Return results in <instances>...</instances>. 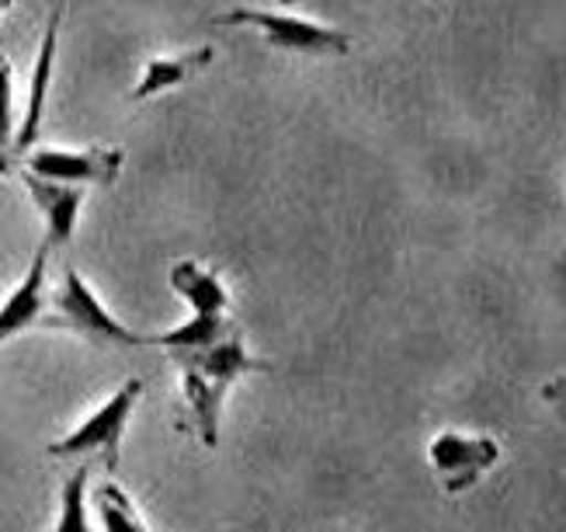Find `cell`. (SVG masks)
I'll list each match as a JSON object with an SVG mask.
<instances>
[{"label": "cell", "instance_id": "6da1fadb", "mask_svg": "<svg viewBox=\"0 0 566 532\" xmlns=\"http://www.w3.org/2000/svg\"><path fill=\"white\" fill-rule=\"evenodd\" d=\"M175 366L181 373V400H185V415L181 428L191 435H199V442L206 449L219 446V421H223V404L230 386L251 373H268L264 358L248 352L243 334H230L227 342H219L212 348L199 352H170Z\"/></svg>", "mask_w": 566, "mask_h": 532}, {"label": "cell", "instance_id": "7a4b0ae2", "mask_svg": "<svg viewBox=\"0 0 566 532\" xmlns=\"http://www.w3.org/2000/svg\"><path fill=\"white\" fill-rule=\"evenodd\" d=\"M42 327L53 331H73L97 345H118V348H150V334H139L122 324L115 313L97 300V293L87 285V279L66 264L63 282L49 300V313L42 317Z\"/></svg>", "mask_w": 566, "mask_h": 532}, {"label": "cell", "instance_id": "3957f363", "mask_svg": "<svg viewBox=\"0 0 566 532\" xmlns=\"http://www.w3.org/2000/svg\"><path fill=\"white\" fill-rule=\"evenodd\" d=\"M139 397H143V379H126L102 407L91 410L77 428L66 431L63 439L49 442L45 452L53 459H70V456L91 452V456H102L108 473H118L122 439H126V428H129V418H133Z\"/></svg>", "mask_w": 566, "mask_h": 532}, {"label": "cell", "instance_id": "277c9868", "mask_svg": "<svg viewBox=\"0 0 566 532\" xmlns=\"http://www.w3.org/2000/svg\"><path fill=\"white\" fill-rule=\"evenodd\" d=\"M216 25H254L264 32L268 45H275L282 53H306V56H344L352 50V39L316 25L310 18H295V14H279V11H258V8H237L216 18Z\"/></svg>", "mask_w": 566, "mask_h": 532}, {"label": "cell", "instance_id": "5b68a950", "mask_svg": "<svg viewBox=\"0 0 566 532\" xmlns=\"http://www.w3.org/2000/svg\"><path fill=\"white\" fill-rule=\"evenodd\" d=\"M428 459L449 494H462L480 483V477L497 467L501 446L490 435H465V431H441L428 446Z\"/></svg>", "mask_w": 566, "mask_h": 532}, {"label": "cell", "instance_id": "8992f818", "mask_svg": "<svg viewBox=\"0 0 566 532\" xmlns=\"http://www.w3.org/2000/svg\"><path fill=\"white\" fill-rule=\"evenodd\" d=\"M29 175L60 181V185H112L122 175L126 154L115 147H87V150H53L42 147L24 154Z\"/></svg>", "mask_w": 566, "mask_h": 532}, {"label": "cell", "instance_id": "52a82bcc", "mask_svg": "<svg viewBox=\"0 0 566 532\" xmlns=\"http://www.w3.org/2000/svg\"><path fill=\"white\" fill-rule=\"evenodd\" d=\"M24 188H29L32 202L39 206V212L45 216V240L42 244L53 248H66L73 240V230H77L81 209H84V188L81 185H60V181H45L24 171Z\"/></svg>", "mask_w": 566, "mask_h": 532}, {"label": "cell", "instance_id": "ba28073f", "mask_svg": "<svg viewBox=\"0 0 566 532\" xmlns=\"http://www.w3.org/2000/svg\"><path fill=\"white\" fill-rule=\"evenodd\" d=\"M63 11L66 0H56L53 14H49V25L42 35V50L32 70V84H29V108H24V123L18 129V143H11L14 157L29 154L32 143H39V129H42V112H45V91L49 81H53V66H56V42H60V25H63Z\"/></svg>", "mask_w": 566, "mask_h": 532}, {"label": "cell", "instance_id": "9c48e42d", "mask_svg": "<svg viewBox=\"0 0 566 532\" xmlns=\"http://www.w3.org/2000/svg\"><path fill=\"white\" fill-rule=\"evenodd\" d=\"M45 254L49 248L42 244L39 254L32 258L24 279L11 289V296L0 303V345H8L11 337H18L29 327H42V317L49 310V296H45Z\"/></svg>", "mask_w": 566, "mask_h": 532}, {"label": "cell", "instance_id": "30bf717a", "mask_svg": "<svg viewBox=\"0 0 566 532\" xmlns=\"http://www.w3.org/2000/svg\"><path fill=\"white\" fill-rule=\"evenodd\" d=\"M170 289L191 306V313H230V293L223 279L199 261L170 264Z\"/></svg>", "mask_w": 566, "mask_h": 532}, {"label": "cell", "instance_id": "8fae6325", "mask_svg": "<svg viewBox=\"0 0 566 532\" xmlns=\"http://www.w3.org/2000/svg\"><path fill=\"white\" fill-rule=\"evenodd\" d=\"M212 60H216L212 45H202V50H188V53H178V56H154V60H146L143 81L133 91V102H146V98H154V94H164L170 87L191 81Z\"/></svg>", "mask_w": 566, "mask_h": 532}, {"label": "cell", "instance_id": "7c38bea8", "mask_svg": "<svg viewBox=\"0 0 566 532\" xmlns=\"http://www.w3.org/2000/svg\"><path fill=\"white\" fill-rule=\"evenodd\" d=\"M240 327L233 324L230 313H191V317L178 327L164 334H150V348H167V352H199L227 342L230 334Z\"/></svg>", "mask_w": 566, "mask_h": 532}, {"label": "cell", "instance_id": "4fadbf2b", "mask_svg": "<svg viewBox=\"0 0 566 532\" xmlns=\"http://www.w3.org/2000/svg\"><path fill=\"white\" fill-rule=\"evenodd\" d=\"M97 515H102L105 532H146L133 498L118 488L115 480H105L97 488Z\"/></svg>", "mask_w": 566, "mask_h": 532}, {"label": "cell", "instance_id": "5bb4252c", "mask_svg": "<svg viewBox=\"0 0 566 532\" xmlns=\"http://www.w3.org/2000/svg\"><path fill=\"white\" fill-rule=\"evenodd\" d=\"M87 483H91V467L84 463L77 473H73L63 491H60V515L53 532H91V519H87Z\"/></svg>", "mask_w": 566, "mask_h": 532}, {"label": "cell", "instance_id": "9a60e30c", "mask_svg": "<svg viewBox=\"0 0 566 532\" xmlns=\"http://www.w3.org/2000/svg\"><path fill=\"white\" fill-rule=\"evenodd\" d=\"M14 139V91H11V63L0 53V147L11 150Z\"/></svg>", "mask_w": 566, "mask_h": 532}, {"label": "cell", "instance_id": "2e32d148", "mask_svg": "<svg viewBox=\"0 0 566 532\" xmlns=\"http://www.w3.org/2000/svg\"><path fill=\"white\" fill-rule=\"evenodd\" d=\"M11 167H14V150H4V147H0V178H8V175H11Z\"/></svg>", "mask_w": 566, "mask_h": 532}, {"label": "cell", "instance_id": "e0dca14e", "mask_svg": "<svg viewBox=\"0 0 566 532\" xmlns=\"http://www.w3.org/2000/svg\"><path fill=\"white\" fill-rule=\"evenodd\" d=\"M8 8H11V0H0V14H4Z\"/></svg>", "mask_w": 566, "mask_h": 532}, {"label": "cell", "instance_id": "ac0fdd59", "mask_svg": "<svg viewBox=\"0 0 566 532\" xmlns=\"http://www.w3.org/2000/svg\"><path fill=\"white\" fill-rule=\"evenodd\" d=\"M279 4H292V0H279Z\"/></svg>", "mask_w": 566, "mask_h": 532}, {"label": "cell", "instance_id": "d6986e66", "mask_svg": "<svg viewBox=\"0 0 566 532\" xmlns=\"http://www.w3.org/2000/svg\"><path fill=\"white\" fill-rule=\"evenodd\" d=\"M431 4H438V0H431Z\"/></svg>", "mask_w": 566, "mask_h": 532}]
</instances>
